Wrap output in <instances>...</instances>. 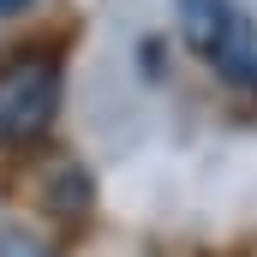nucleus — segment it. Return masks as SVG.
Returning <instances> with one entry per match:
<instances>
[{
	"label": "nucleus",
	"instance_id": "1",
	"mask_svg": "<svg viewBox=\"0 0 257 257\" xmlns=\"http://www.w3.org/2000/svg\"><path fill=\"white\" fill-rule=\"evenodd\" d=\"M180 42L209 66L221 84L257 90V24L239 0H174Z\"/></svg>",
	"mask_w": 257,
	"mask_h": 257
},
{
	"label": "nucleus",
	"instance_id": "2",
	"mask_svg": "<svg viewBox=\"0 0 257 257\" xmlns=\"http://www.w3.org/2000/svg\"><path fill=\"white\" fill-rule=\"evenodd\" d=\"M60 114V54L18 48L0 60V156L42 144Z\"/></svg>",
	"mask_w": 257,
	"mask_h": 257
},
{
	"label": "nucleus",
	"instance_id": "3",
	"mask_svg": "<svg viewBox=\"0 0 257 257\" xmlns=\"http://www.w3.org/2000/svg\"><path fill=\"white\" fill-rule=\"evenodd\" d=\"M36 203L66 221V227H78L84 215H90V203H96V186H90V174H84V162L78 156H54L48 168H42V186H36Z\"/></svg>",
	"mask_w": 257,
	"mask_h": 257
},
{
	"label": "nucleus",
	"instance_id": "4",
	"mask_svg": "<svg viewBox=\"0 0 257 257\" xmlns=\"http://www.w3.org/2000/svg\"><path fill=\"white\" fill-rule=\"evenodd\" d=\"M0 257H48V245L36 233H24V227H6L0 233Z\"/></svg>",
	"mask_w": 257,
	"mask_h": 257
},
{
	"label": "nucleus",
	"instance_id": "5",
	"mask_svg": "<svg viewBox=\"0 0 257 257\" xmlns=\"http://www.w3.org/2000/svg\"><path fill=\"white\" fill-rule=\"evenodd\" d=\"M30 0H0V18H12V12H24Z\"/></svg>",
	"mask_w": 257,
	"mask_h": 257
}]
</instances>
